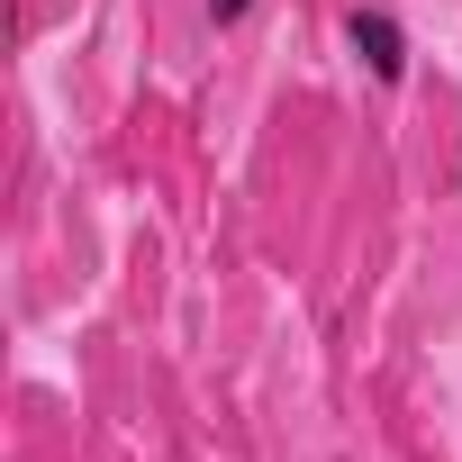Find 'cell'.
<instances>
[{
    "mask_svg": "<svg viewBox=\"0 0 462 462\" xmlns=\"http://www.w3.org/2000/svg\"><path fill=\"white\" fill-rule=\"evenodd\" d=\"M345 37H354V55L372 64V82H399V73H408V37H399V19H390V10H354V19H345Z\"/></svg>",
    "mask_w": 462,
    "mask_h": 462,
    "instance_id": "1",
    "label": "cell"
},
{
    "mask_svg": "<svg viewBox=\"0 0 462 462\" xmlns=\"http://www.w3.org/2000/svg\"><path fill=\"white\" fill-rule=\"evenodd\" d=\"M245 10H254V0H208V19H217V28H236Z\"/></svg>",
    "mask_w": 462,
    "mask_h": 462,
    "instance_id": "2",
    "label": "cell"
}]
</instances>
